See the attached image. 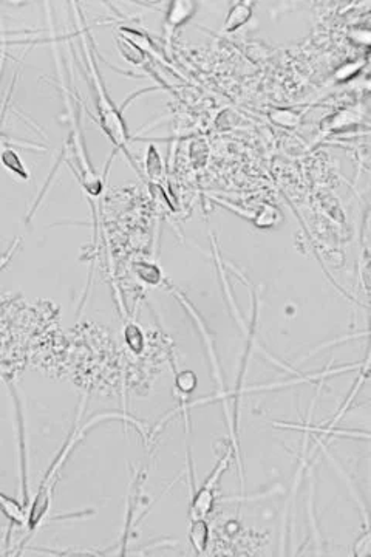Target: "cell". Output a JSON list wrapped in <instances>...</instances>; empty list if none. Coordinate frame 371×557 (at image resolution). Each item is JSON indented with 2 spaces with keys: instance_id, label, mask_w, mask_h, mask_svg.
<instances>
[{
  "instance_id": "1",
  "label": "cell",
  "mask_w": 371,
  "mask_h": 557,
  "mask_svg": "<svg viewBox=\"0 0 371 557\" xmlns=\"http://www.w3.org/2000/svg\"><path fill=\"white\" fill-rule=\"evenodd\" d=\"M82 45L85 51L87 62H89V70H90V78H92V85L94 92V98H96V110L99 115V124L103 127L104 134L110 138V141L116 146V149H121L127 153V157H130L129 153V132L126 127V122L121 115V110L115 107L113 101L108 98V93L106 90V87L103 84V79L96 70V62H94L90 47L87 45V34L82 33Z\"/></svg>"
},
{
  "instance_id": "2",
  "label": "cell",
  "mask_w": 371,
  "mask_h": 557,
  "mask_svg": "<svg viewBox=\"0 0 371 557\" xmlns=\"http://www.w3.org/2000/svg\"><path fill=\"white\" fill-rule=\"evenodd\" d=\"M232 458V451H228L226 456L224 458L218 463V466L214 469V472L210 474V477L208 479V481L205 485L201 486V489L198 491V494L195 495L194 502H192V514L194 519H198V517H205L208 512L212 509V503H214V495H212V491L215 488V483L218 480V475H220L224 469L228 467V463Z\"/></svg>"
},
{
  "instance_id": "3",
  "label": "cell",
  "mask_w": 371,
  "mask_h": 557,
  "mask_svg": "<svg viewBox=\"0 0 371 557\" xmlns=\"http://www.w3.org/2000/svg\"><path fill=\"white\" fill-rule=\"evenodd\" d=\"M196 11H198V3L192 0H173L167 6V13L164 17V30L166 33H173L191 20Z\"/></svg>"
},
{
  "instance_id": "4",
  "label": "cell",
  "mask_w": 371,
  "mask_h": 557,
  "mask_svg": "<svg viewBox=\"0 0 371 557\" xmlns=\"http://www.w3.org/2000/svg\"><path fill=\"white\" fill-rule=\"evenodd\" d=\"M252 5H254L252 2H246V0H242V2L232 5L226 14V19L223 22V31L235 33L240 30V28L245 27L247 22L252 19V13H254Z\"/></svg>"
},
{
  "instance_id": "5",
  "label": "cell",
  "mask_w": 371,
  "mask_h": 557,
  "mask_svg": "<svg viewBox=\"0 0 371 557\" xmlns=\"http://www.w3.org/2000/svg\"><path fill=\"white\" fill-rule=\"evenodd\" d=\"M0 511L3 512L5 517H8L13 523L16 525H25L27 522V512L17 500H14L11 497H6L5 494H0Z\"/></svg>"
},
{
  "instance_id": "6",
  "label": "cell",
  "mask_w": 371,
  "mask_h": 557,
  "mask_svg": "<svg viewBox=\"0 0 371 557\" xmlns=\"http://www.w3.org/2000/svg\"><path fill=\"white\" fill-rule=\"evenodd\" d=\"M189 537L194 548L196 549V553H205L208 544H209V526L201 517L194 519L192 528L189 531Z\"/></svg>"
},
{
  "instance_id": "7",
  "label": "cell",
  "mask_w": 371,
  "mask_h": 557,
  "mask_svg": "<svg viewBox=\"0 0 371 557\" xmlns=\"http://www.w3.org/2000/svg\"><path fill=\"white\" fill-rule=\"evenodd\" d=\"M0 161H2L5 169H8L10 172L19 175V177H22V178H28L25 166L22 164L19 155L13 149H3L2 153H0Z\"/></svg>"
},
{
  "instance_id": "8",
  "label": "cell",
  "mask_w": 371,
  "mask_h": 557,
  "mask_svg": "<svg viewBox=\"0 0 371 557\" xmlns=\"http://www.w3.org/2000/svg\"><path fill=\"white\" fill-rule=\"evenodd\" d=\"M271 121H274L280 127H296L297 122H299V113H296L294 110L291 108H275L274 112H271Z\"/></svg>"
},
{
  "instance_id": "9",
  "label": "cell",
  "mask_w": 371,
  "mask_h": 557,
  "mask_svg": "<svg viewBox=\"0 0 371 557\" xmlns=\"http://www.w3.org/2000/svg\"><path fill=\"white\" fill-rule=\"evenodd\" d=\"M136 273L144 282L149 283H158L159 278H161V271L155 265H149V263H138Z\"/></svg>"
},
{
  "instance_id": "10",
  "label": "cell",
  "mask_w": 371,
  "mask_h": 557,
  "mask_svg": "<svg viewBox=\"0 0 371 557\" xmlns=\"http://www.w3.org/2000/svg\"><path fill=\"white\" fill-rule=\"evenodd\" d=\"M119 48L122 51V55L126 56V59L133 64H140L144 59V55L141 53V50L136 47V43L129 42L127 39L119 41Z\"/></svg>"
},
{
  "instance_id": "11",
  "label": "cell",
  "mask_w": 371,
  "mask_h": 557,
  "mask_svg": "<svg viewBox=\"0 0 371 557\" xmlns=\"http://www.w3.org/2000/svg\"><path fill=\"white\" fill-rule=\"evenodd\" d=\"M161 167H163V164H161V160H159L157 149L154 148V146H150L147 150V171H149L150 177L155 180L159 178V175H161Z\"/></svg>"
},
{
  "instance_id": "12",
  "label": "cell",
  "mask_w": 371,
  "mask_h": 557,
  "mask_svg": "<svg viewBox=\"0 0 371 557\" xmlns=\"http://www.w3.org/2000/svg\"><path fill=\"white\" fill-rule=\"evenodd\" d=\"M177 387L181 392L191 393L196 387V376L194 372H183L177 376Z\"/></svg>"
}]
</instances>
